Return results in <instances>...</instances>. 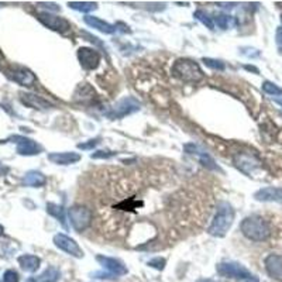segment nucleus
Returning <instances> with one entry per match:
<instances>
[{"mask_svg":"<svg viewBox=\"0 0 282 282\" xmlns=\"http://www.w3.org/2000/svg\"><path fill=\"white\" fill-rule=\"evenodd\" d=\"M172 75L182 82L198 83L203 79V71L200 69L198 62L192 61L189 58H179L174 62L171 68Z\"/></svg>","mask_w":282,"mask_h":282,"instance_id":"f257e3e1","label":"nucleus"},{"mask_svg":"<svg viewBox=\"0 0 282 282\" xmlns=\"http://www.w3.org/2000/svg\"><path fill=\"white\" fill-rule=\"evenodd\" d=\"M234 220V210L227 202H220L214 214L212 224L207 229V233L214 237H224Z\"/></svg>","mask_w":282,"mask_h":282,"instance_id":"f03ea898","label":"nucleus"},{"mask_svg":"<svg viewBox=\"0 0 282 282\" xmlns=\"http://www.w3.org/2000/svg\"><path fill=\"white\" fill-rule=\"evenodd\" d=\"M241 233L253 241H265L271 236V227L260 216H248L240 224Z\"/></svg>","mask_w":282,"mask_h":282,"instance_id":"7ed1b4c3","label":"nucleus"},{"mask_svg":"<svg viewBox=\"0 0 282 282\" xmlns=\"http://www.w3.org/2000/svg\"><path fill=\"white\" fill-rule=\"evenodd\" d=\"M216 269L224 278H236L243 282H258V279L239 262H220Z\"/></svg>","mask_w":282,"mask_h":282,"instance_id":"20e7f679","label":"nucleus"},{"mask_svg":"<svg viewBox=\"0 0 282 282\" xmlns=\"http://www.w3.org/2000/svg\"><path fill=\"white\" fill-rule=\"evenodd\" d=\"M68 217L76 232H83L92 224L93 212L86 206H72L68 209Z\"/></svg>","mask_w":282,"mask_h":282,"instance_id":"39448f33","label":"nucleus"},{"mask_svg":"<svg viewBox=\"0 0 282 282\" xmlns=\"http://www.w3.org/2000/svg\"><path fill=\"white\" fill-rule=\"evenodd\" d=\"M138 109H140V103L134 97H124L122 100H119L116 104H113L110 110L106 111V116L109 119H122L127 115L137 111Z\"/></svg>","mask_w":282,"mask_h":282,"instance_id":"423d86ee","label":"nucleus"},{"mask_svg":"<svg viewBox=\"0 0 282 282\" xmlns=\"http://www.w3.org/2000/svg\"><path fill=\"white\" fill-rule=\"evenodd\" d=\"M54 244H55L60 250L65 251L67 254L72 255V257H75V258H82L83 257L82 248L78 246V243H76L74 239H71L67 234H55V236H54Z\"/></svg>","mask_w":282,"mask_h":282,"instance_id":"0eeeda50","label":"nucleus"},{"mask_svg":"<svg viewBox=\"0 0 282 282\" xmlns=\"http://www.w3.org/2000/svg\"><path fill=\"white\" fill-rule=\"evenodd\" d=\"M38 20L41 21L44 26H47L51 30L54 31H58L61 34H65L71 31V24H69L68 20H65L64 17H60V16H54L51 13H40L38 14Z\"/></svg>","mask_w":282,"mask_h":282,"instance_id":"6e6552de","label":"nucleus"},{"mask_svg":"<svg viewBox=\"0 0 282 282\" xmlns=\"http://www.w3.org/2000/svg\"><path fill=\"white\" fill-rule=\"evenodd\" d=\"M9 141H12L17 145V152L20 155H37L42 151V147L40 144H37L34 140L23 136H13L9 138Z\"/></svg>","mask_w":282,"mask_h":282,"instance_id":"1a4fd4ad","label":"nucleus"},{"mask_svg":"<svg viewBox=\"0 0 282 282\" xmlns=\"http://www.w3.org/2000/svg\"><path fill=\"white\" fill-rule=\"evenodd\" d=\"M78 60L81 62L83 69L93 71L99 67L100 54L97 52L96 49L89 48V47H82V48L78 49Z\"/></svg>","mask_w":282,"mask_h":282,"instance_id":"9d476101","label":"nucleus"},{"mask_svg":"<svg viewBox=\"0 0 282 282\" xmlns=\"http://www.w3.org/2000/svg\"><path fill=\"white\" fill-rule=\"evenodd\" d=\"M96 261L99 262L104 269H107L111 276H122L127 274V268H126V265H124L122 261L116 260V258L104 257V255H97Z\"/></svg>","mask_w":282,"mask_h":282,"instance_id":"9b49d317","label":"nucleus"},{"mask_svg":"<svg viewBox=\"0 0 282 282\" xmlns=\"http://www.w3.org/2000/svg\"><path fill=\"white\" fill-rule=\"evenodd\" d=\"M185 151L188 154H193V155H198V158H199L200 164L203 166H206L207 170H212V171H220L219 170V166L216 165V162H214V159L207 154L206 151H203L202 148H200L199 145L196 144H185Z\"/></svg>","mask_w":282,"mask_h":282,"instance_id":"f8f14e48","label":"nucleus"},{"mask_svg":"<svg viewBox=\"0 0 282 282\" xmlns=\"http://www.w3.org/2000/svg\"><path fill=\"white\" fill-rule=\"evenodd\" d=\"M265 269L274 279L282 281V255L271 254L265 258Z\"/></svg>","mask_w":282,"mask_h":282,"instance_id":"ddd939ff","label":"nucleus"},{"mask_svg":"<svg viewBox=\"0 0 282 282\" xmlns=\"http://www.w3.org/2000/svg\"><path fill=\"white\" fill-rule=\"evenodd\" d=\"M10 78L13 79L14 82L20 83L23 86H33L35 83V76L31 71H28L26 68H17L10 69Z\"/></svg>","mask_w":282,"mask_h":282,"instance_id":"4468645a","label":"nucleus"},{"mask_svg":"<svg viewBox=\"0 0 282 282\" xmlns=\"http://www.w3.org/2000/svg\"><path fill=\"white\" fill-rule=\"evenodd\" d=\"M254 198L260 202H279L282 203V188H262L255 192Z\"/></svg>","mask_w":282,"mask_h":282,"instance_id":"2eb2a0df","label":"nucleus"},{"mask_svg":"<svg viewBox=\"0 0 282 282\" xmlns=\"http://www.w3.org/2000/svg\"><path fill=\"white\" fill-rule=\"evenodd\" d=\"M48 159L58 165H71L81 161V154L78 152H51L48 154Z\"/></svg>","mask_w":282,"mask_h":282,"instance_id":"dca6fc26","label":"nucleus"},{"mask_svg":"<svg viewBox=\"0 0 282 282\" xmlns=\"http://www.w3.org/2000/svg\"><path fill=\"white\" fill-rule=\"evenodd\" d=\"M234 162H236V166L244 174H251L255 168H258V165H260V162L254 157L247 155V154H237L234 157Z\"/></svg>","mask_w":282,"mask_h":282,"instance_id":"f3484780","label":"nucleus"},{"mask_svg":"<svg viewBox=\"0 0 282 282\" xmlns=\"http://www.w3.org/2000/svg\"><path fill=\"white\" fill-rule=\"evenodd\" d=\"M83 21L89 26V27L95 28L97 31H100V33H104V34H113V33H116V26H113L110 23H107V21L102 20V19H99V17H95V16H86Z\"/></svg>","mask_w":282,"mask_h":282,"instance_id":"a211bd4d","label":"nucleus"},{"mask_svg":"<svg viewBox=\"0 0 282 282\" xmlns=\"http://www.w3.org/2000/svg\"><path fill=\"white\" fill-rule=\"evenodd\" d=\"M20 99L23 103L28 106V107H33V109H49L51 103H48L45 99L37 96V95H31V93H21Z\"/></svg>","mask_w":282,"mask_h":282,"instance_id":"6ab92c4d","label":"nucleus"},{"mask_svg":"<svg viewBox=\"0 0 282 282\" xmlns=\"http://www.w3.org/2000/svg\"><path fill=\"white\" fill-rule=\"evenodd\" d=\"M19 264L23 271L26 272H35L37 269L40 268V264H41V260L35 255H21L19 257Z\"/></svg>","mask_w":282,"mask_h":282,"instance_id":"aec40b11","label":"nucleus"},{"mask_svg":"<svg viewBox=\"0 0 282 282\" xmlns=\"http://www.w3.org/2000/svg\"><path fill=\"white\" fill-rule=\"evenodd\" d=\"M47 178L45 175L41 174L40 171H28L24 178H23V184L26 186H33V188H40V186L45 185Z\"/></svg>","mask_w":282,"mask_h":282,"instance_id":"412c9836","label":"nucleus"},{"mask_svg":"<svg viewBox=\"0 0 282 282\" xmlns=\"http://www.w3.org/2000/svg\"><path fill=\"white\" fill-rule=\"evenodd\" d=\"M60 276H61L60 269H57L55 267H48V268L45 269L42 274H40V275L37 276L34 281L35 282H58Z\"/></svg>","mask_w":282,"mask_h":282,"instance_id":"4be33fe9","label":"nucleus"},{"mask_svg":"<svg viewBox=\"0 0 282 282\" xmlns=\"http://www.w3.org/2000/svg\"><path fill=\"white\" fill-rule=\"evenodd\" d=\"M68 6L81 13H90L97 9V3L95 2H69Z\"/></svg>","mask_w":282,"mask_h":282,"instance_id":"5701e85b","label":"nucleus"},{"mask_svg":"<svg viewBox=\"0 0 282 282\" xmlns=\"http://www.w3.org/2000/svg\"><path fill=\"white\" fill-rule=\"evenodd\" d=\"M47 212H48L51 216H54L57 220L61 221L62 226L67 227V217H65V210H64V207L57 205V203H48V205H47Z\"/></svg>","mask_w":282,"mask_h":282,"instance_id":"b1692460","label":"nucleus"},{"mask_svg":"<svg viewBox=\"0 0 282 282\" xmlns=\"http://www.w3.org/2000/svg\"><path fill=\"white\" fill-rule=\"evenodd\" d=\"M193 17H195L196 20H199L202 24H205L207 28H210V30H213L214 28L213 17H210V16L205 13V12L198 10V12H195V13H193Z\"/></svg>","mask_w":282,"mask_h":282,"instance_id":"393cba45","label":"nucleus"},{"mask_svg":"<svg viewBox=\"0 0 282 282\" xmlns=\"http://www.w3.org/2000/svg\"><path fill=\"white\" fill-rule=\"evenodd\" d=\"M213 23L217 24V27L221 28V30H226L233 23V19L227 14H216L213 17Z\"/></svg>","mask_w":282,"mask_h":282,"instance_id":"a878e982","label":"nucleus"},{"mask_svg":"<svg viewBox=\"0 0 282 282\" xmlns=\"http://www.w3.org/2000/svg\"><path fill=\"white\" fill-rule=\"evenodd\" d=\"M262 89L265 93H268L271 96H278V95H282V89L279 86H276L275 83L272 82H264L262 83Z\"/></svg>","mask_w":282,"mask_h":282,"instance_id":"bb28decb","label":"nucleus"},{"mask_svg":"<svg viewBox=\"0 0 282 282\" xmlns=\"http://www.w3.org/2000/svg\"><path fill=\"white\" fill-rule=\"evenodd\" d=\"M203 62H205V65H206L207 68L216 69V71H223V69L226 68L224 62L219 61V60H213V58H203Z\"/></svg>","mask_w":282,"mask_h":282,"instance_id":"cd10ccee","label":"nucleus"},{"mask_svg":"<svg viewBox=\"0 0 282 282\" xmlns=\"http://www.w3.org/2000/svg\"><path fill=\"white\" fill-rule=\"evenodd\" d=\"M19 279H20V276L13 269H7L3 274V282H19Z\"/></svg>","mask_w":282,"mask_h":282,"instance_id":"c85d7f7f","label":"nucleus"},{"mask_svg":"<svg viewBox=\"0 0 282 282\" xmlns=\"http://www.w3.org/2000/svg\"><path fill=\"white\" fill-rule=\"evenodd\" d=\"M99 144V138H95V140H89L88 143H81V144H78V148H81V150H92L93 147H96Z\"/></svg>","mask_w":282,"mask_h":282,"instance_id":"c756f323","label":"nucleus"},{"mask_svg":"<svg viewBox=\"0 0 282 282\" xmlns=\"http://www.w3.org/2000/svg\"><path fill=\"white\" fill-rule=\"evenodd\" d=\"M113 155H115V152L103 151V150H102V151L93 152V154H92L90 157H92V158H95V159H99V158L103 159V158H110V157H113Z\"/></svg>","mask_w":282,"mask_h":282,"instance_id":"7c9ffc66","label":"nucleus"},{"mask_svg":"<svg viewBox=\"0 0 282 282\" xmlns=\"http://www.w3.org/2000/svg\"><path fill=\"white\" fill-rule=\"evenodd\" d=\"M148 265H150V267H154V268H157V269H162L164 268V265H165V260H164V258H159V257H157V258L151 260V261H148Z\"/></svg>","mask_w":282,"mask_h":282,"instance_id":"2f4dec72","label":"nucleus"},{"mask_svg":"<svg viewBox=\"0 0 282 282\" xmlns=\"http://www.w3.org/2000/svg\"><path fill=\"white\" fill-rule=\"evenodd\" d=\"M276 44H278V47L282 49V27H279L276 30Z\"/></svg>","mask_w":282,"mask_h":282,"instance_id":"473e14b6","label":"nucleus"},{"mask_svg":"<svg viewBox=\"0 0 282 282\" xmlns=\"http://www.w3.org/2000/svg\"><path fill=\"white\" fill-rule=\"evenodd\" d=\"M6 172H7L6 166H3L2 164H0V175H3V174H6Z\"/></svg>","mask_w":282,"mask_h":282,"instance_id":"72a5a7b5","label":"nucleus"},{"mask_svg":"<svg viewBox=\"0 0 282 282\" xmlns=\"http://www.w3.org/2000/svg\"><path fill=\"white\" fill-rule=\"evenodd\" d=\"M274 100H275L276 103H278V104H281V106H282V97H275V99H274Z\"/></svg>","mask_w":282,"mask_h":282,"instance_id":"f704fd0d","label":"nucleus"},{"mask_svg":"<svg viewBox=\"0 0 282 282\" xmlns=\"http://www.w3.org/2000/svg\"><path fill=\"white\" fill-rule=\"evenodd\" d=\"M3 233H5V229H3V226L0 224V236H2Z\"/></svg>","mask_w":282,"mask_h":282,"instance_id":"c9c22d12","label":"nucleus"},{"mask_svg":"<svg viewBox=\"0 0 282 282\" xmlns=\"http://www.w3.org/2000/svg\"><path fill=\"white\" fill-rule=\"evenodd\" d=\"M199 282H214V281H212V279H202V281Z\"/></svg>","mask_w":282,"mask_h":282,"instance_id":"e433bc0d","label":"nucleus"},{"mask_svg":"<svg viewBox=\"0 0 282 282\" xmlns=\"http://www.w3.org/2000/svg\"><path fill=\"white\" fill-rule=\"evenodd\" d=\"M26 282H35V281H34V279H27Z\"/></svg>","mask_w":282,"mask_h":282,"instance_id":"4c0bfd02","label":"nucleus"}]
</instances>
